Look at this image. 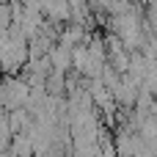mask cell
<instances>
[{
	"label": "cell",
	"instance_id": "1",
	"mask_svg": "<svg viewBox=\"0 0 157 157\" xmlns=\"http://www.w3.org/2000/svg\"><path fill=\"white\" fill-rule=\"evenodd\" d=\"M50 66H52V72H61V75H69L72 72V50L69 47H63V44H55L52 50H50Z\"/></svg>",
	"mask_w": 157,
	"mask_h": 157
}]
</instances>
